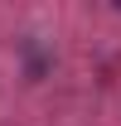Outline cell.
Here are the masks:
<instances>
[{"mask_svg":"<svg viewBox=\"0 0 121 126\" xmlns=\"http://www.w3.org/2000/svg\"><path fill=\"white\" fill-rule=\"evenodd\" d=\"M116 10H121V0H116Z\"/></svg>","mask_w":121,"mask_h":126,"instance_id":"6da1fadb","label":"cell"}]
</instances>
